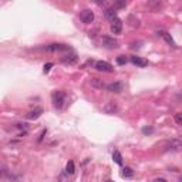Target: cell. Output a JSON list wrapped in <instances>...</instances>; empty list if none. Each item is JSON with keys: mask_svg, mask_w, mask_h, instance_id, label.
I'll return each instance as SVG.
<instances>
[{"mask_svg": "<svg viewBox=\"0 0 182 182\" xmlns=\"http://www.w3.org/2000/svg\"><path fill=\"white\" fill-rule=\"evenodd\" d=\"M77 58H78V57H77V53L71 50L70 54H66L64 57L61 58V61H63L64 64H74L75 61H77Z\"/></svg>", "mask_w": 182, "mask_h": 182, "instance_id": "7", "label": "cell"}, {"mask_svg": "<svg viewBox=\"0 0 182 182\" xmlns=\"http://www.w3.org/2000/svg\"><path fill=\"white\" fill-rule=\"evenodd\" d=\"M105 88H107V91H110V93L118 94V93H121V91L124 90V84H122L121 81H114V83L105 84Z\"/></svg>", "mask_w": 182, "mask_h": 182, "instance_id": "3", "label": "cell"}, {"mask_svg": "<svg viewBox=\"0 0 182 182\" xmlns=\"http://www.w3.org/2000/svg\"><path fill=\"white\" fill-rule=\"evenodd\" d=\"M44 48H46L47 51H71V48L68 47L67 44H63V43L48 44V46H46Z\"/></svg>", "mask_w": 182, "mask_h": 182, "instance_id": "2", "label": "cell"}, {"mask_svg": "<svg viewBox=\"0 0 182 182\" xmlns=\"http://www.w3.org/2000/svg\"><path fill=\"white\" fill-rule=\"evenodd\" d=\"M131 63L134 66H137V67H147L148 66V60H145V58L139 57V56H131Z\"/></svg>", "mask_w": 182, "mask_h": 182, "instance_id": "6", "label": "cell"}, {"mask_svg": "<svg viewBox=\"0 0 182 182\" xmlns=\"http://www.w3.org/2000/svg\"><path fill=\"white\" fill-rule=\"evenodd\" d=\"M107 182H112V181H107Z\"/></svg>", "mask_w": 182, "mask_h": 182, "instance_id": "26", "label": "cell"}, {"mask_svg": "<svg viewBox=\"0 0 182 182\" xmlns=\"http://www.w3.org/2000/svg\"><path fill=\"white\" fill-rule=\"evenodd\" d=\"M127 57H125V56H118L117 57V64H120V66H124L125 63H127Z\"/></svg>", "mask_w": 182, "mask_h": 182, "instance_id": "19", "label": "cell"}, {"mask_svg": "<svg viewBox=\"0 0 182 182\" xmlns=\"http://www.w3.org/2000/svg\"><path fill=\"white\" fill-rule=\"evenodd\" d=\"M121 176L122 178H132V176H134V171H132L131 168H128V166H125L121 172Z\"/></svg>", "mask_w": 182, "mask_h": 182, "instance_id": "16", "label": "cell"}, {"mask_svg": "<svg viewBox=\"0 0 182 182\" xmlns=\"http://www.w3.org/2000/svg\"><path fill=\"white\" fill-rule=\"evenodd\" d=\"M158 34H159V36H161L162 39H164V40L166 41V43L169 44V46H172V47H176V43H175V40L172 39V36L168 33V31H165V30H159V31H158Z\"/></svg>", "mask_w": 182, "mask_h": 182, "instance_id": "9", "label": "cell"}, {"mask_svg": "<svg viewBox=\"0 0 182 182\" xmlns=\"http://www.w3.org/2000/svg\"><path fill=\"white\" fill-rule=\"evenodd\" d=\"M66 172L67 174H70V175H73L75 172V166H74V162L73 161H68L67 162V165H66Z\"/></svg>", "mask_w": 182, "mask_h": 182, "instance_id": "17", "label": "cell"}, {"mask_svg": "<svg viewBox=\"0 0 182 182\" xmlns=\"http://www.w3.org/2000/svg\"><path fill=\"white\" fill-rule=\"evenodd\" d=\"M91 85L94 88H98V90L105 88V84L102 83V80H100V78H91Z\"/></svg>", "mask_w": 182, "mask_h": 182, "instance_id": "14", "label": "cell"}, {"mask_svg": "<svg viewBox=\"0 0 182 182\" xmlns=\"http://www.w3.org/2000/svg\"><path fill=\"white\" fill-rule=\"evenodd\" d=\"M152 182H168V181H166L165 178H155V179H154Z\"/></svg>", "mask_w": 182, "mask_h": 182, "instance_id": "24", "label": "cell"}, {"mask_svg": "<svg viewBox=\"0 0 182 182\" xmlns=\"http://www.w3.org/2000/svg\"><path fill=\"white\" fill-rule=\"evenodd\" d=\"M2 175H3V172H2V171H0V176H2Z\"/></svg>", "mask_w": 182, "mask_h": 182, "instance_id": "25", "label": "cell"}, {"mask_svg": "<svg viewBox=\"0 0 182 182\" xmlns=\"http://www.w3.org/2000/svg\"><path fill=\"white\" fill-rule=\"evenodd\" d=\"M105 17H107L110 21H114L115 19H118V17H117V11H115L112 7H108V9H105Z\"/></svg>", "mask_w": 182, "mask_h": 182, "instance_id": "13", "label": "cell"}, {"mask_svg": "<svg viewBox=\"0 0 182 182\" xmlns=\"http://www.w3.org/2000/svg\"><path fill=\"white\" fill-rule=\"evenodd\" d=\"M53 63H47V64H44V67H43V71H44V74H47L48 71L51 70V67H53Z\"/></svg>", "mask_w": 182, "mask_h": 182, "instance_id": "20", "label": "cell"}, {"mask_svg": "<svg viewBox=\"0 0 182 182\" xmlns=\"http://www.w3.org/2000/svg\"><path fill=\"white\" fill-rule=\"evenodd\" d=\"M95 70L97 71H102V73H111L114 68H112V66L110 64V63H107V61H97L95 63Z\"/></svg>", "mask_w": 182, "mask_h": 182, "instance_id": "5", "label": "cell"}, {"mask_svg": "<svg viewBox=\"0 0 182 182\" xmlns=\"http://www.w3.org/2000/svg\"><path fill=\"white\" fill-rule=\"evenodd\" d=\"M51 101H53L54 108L61 110V108L64 107V102H66V93L61 90L53 91V94H51Z\"/></svg>", "mask_w": 182, "mask_h": 182, "instance_id": "1", "label": "cell"}, {"mask_svg": "<svg viewBox=\"0 0 182 182\" xmlns=\"http://www.w3.org/2000/svg\"><path fill=\"white\" fill-rule=\"evenodd\" d=\"M112 159H114L115 164H118V165H122V155L120 151H114L112 152Z\"/></svg>", "mask_w": 182, "mask_h": 182, "instance_id": "15", "label": "cell"}, {"mask_svg": "<svg viewBox=\"0 0 182 182\" xmlns=\"http://www.w3.org/2000/svg\"><path fill=\"white\" fill-rule=\"evenodd\" d=\"M125 6H127V2H114V4H112V9L117 11V9H124Z\"/></svg>", "mask_w": 182, "mask_h": 182, "instance_id": "18", "label": "cell"}, {"mask_svg": "<svg viewBox=\"0 0 182 182\" xmlns=\"http://www.w3.org/2000/svg\"><path fill=\"white\" fill-rule=\"evenodd\" d=\"M102 110H104L107 114H115V112L118 111V107H117V105H115L112 101H110L108 104H105L104 107H102Z\"/></svg>", "mask_w": 182, "mask_h": 182, "instance_id": "12", "label": "cell"}, {"mask_svg": "<svg viewBox=\"0 0 182 182\" xmlns=\"http://www.w3.org/2000/svg\"><path fill=\"white\" fill-rule=\"evenodd\" d=\"M175 122L178 125L182 124V114H181V112H176V114H175Z\"/></svg>", "mask_w": 182, "mask_h": 182, "instance_id": "21", "label": "cell"}, {"mask_svg": "<svg viewBox=\"0 0 182 182\" xmlns=\"http://www.w3.org/2000/svg\"><path fill=\"white\" fill-rule=\"evenodd\" d=\"M152 131H154V128H151V127H145V128H142V132H144V134H152Z\"/></svg>", "mask_w": 182, "mask_h": 182, "instance_id": "22", "label": "cell"}, {"mask_svg": "<svg viewBox=\"0 0 182 182\" xmlns=\"http://www.w3.org/2000/svg\"><path fill=\"white\" fill-rule=\"evenodd\" d=\"M80 20L85 24L93 23V21H94V13L91 10H88V9H85V10H83L80 13Z\"/></svg>", "mask_w": 182, "mask_h": 182, "instance_id": "4", "label": "cell"}, {"mask_svg": "<svg viewBox=\"0 0 182 182\" xmlns=\"http://www.w3.org/2000/svg\"><path fill=\"white\" fill-rule=\"evenodd\" d=\"M110 30L114 34H120L122 31V21L120 19H115L114 21H111V26H110Z\"/></svg>", "mask_w": 182, "mask_h": 182, "instance_id": "8", "label": "cell"}, {"mask_svg": "<svg viewBox=\"0 0 182 182\" xmlns=\"http://www.w3.org/2000/svg\"><path fill=\"white\" fill-rule=\"evenodd\" d=\"M41 114H43V110H41V108H34V110H31L30 112H27L26 118L27 120H37Z\"/></svg>", "mask_w": 182, "mask_h": 182, "instance_id": "11", "label": "cell"}, {"mask_svg": "<svg viewBox=\"0 0 182 182\" xmlns=\"http://www.w3.org/2000/svg\"><path fill=\"white\" fill-rule=\"evenodd\" d=\"M102 44H104L107 48H115L117 47V44H118V41L115 40V39H112V37L104 36V37H102Z\"/></svg>", "mask_w": 182, "mask_h": 182, "instance_id": "10", "label": "cell"}, {"mask_svg": "<svg viewBox=\"0 0 182 182\" xmlns=\"http://www.w3.org/2000/svg\"><path fill=\"white\" fill-rule=\"evenodd\" d=\"M46 132H47V130H43V131H41L40 137H39V142H41V139H43V137L46 135Z\"/></svg>", "mask_w": 182, "mask_h": 182, "instance_id": "23", "label": "cell"}]
</instances>
